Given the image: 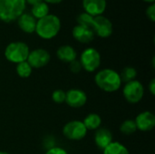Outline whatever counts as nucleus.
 I'll return each mask as SVG.
<instances>
[{"mask_svg": "<svg viewBox=\"0 0 155 154\" xmlns=\"http://www.w3.org/2000/svg\"><path fill=\"white\" fill-rule=\"evenodd\" d=\"M96 85L106 93H114L119 90L122 81L119 74L112 69H104L98 72L94 76Z\"/></svg>", "mask_w": 155, "mask_h": 154, "instance_id": "obj_1", "label": "nucleus"}, {"mask_svg": "<svg viewBox=\"0 0 155 154\" xmlns=\"http://www.w3.org/2000/svg\"><path fill=\"white\" fill-rule=\"evenodd\" d=\"M61 29L60 19L54 15H47L36 21L35 32L43 39H52L57 35Z\"/></svg>", "mask_w": 155, "mask_h": 154, "instance_id": "obj_2", "label": "nucleus"}, {"mask_svg": "<svg viewBox=\"0 0 155 154\" xmlns=\"http://www.w3.org/2000/svg\"><path fill=\"white\" fill-rule=\"evenodd\" d=\"M25 8V0H0V20L13 22L24 13Z\"/></svg>", "mask_w": 155, "mask_h": 154, "instance_id": "obj_3", "label": "nucleus"}, {"mask_svg": "<svg viewBox=\"0 0 155 154\" xmlns=\"http://www.w3.org/2000/svg\"><path fill=\"white\" fill-rule=\"evenodd\" d=\"M29 52V47L25 43L13 42L5 47V56L7 61L14 64H19L27 60Z\"/></svg>", "mask_w": 155, "mask_h": 154, "instance_id": "obj_4", "label": "nucleus"}, {"mask_svg": "<svg viewBox=\"0 0 155 154\" xmlns=\"http://www.w3.org/2000/svg\"><path fill=\"white\" fill-rule=\"evenodd\" d=\"M123 94L129 103H138L144 95L143 85L137 80L126 83L123 89Z\"/></svg>", "mask_w": 155, "mask_h": 154, "instance_id": "obj_5", "label": "nucleus"}, {"mask_svg": "<svg viewBox=\"0 0 155 154\" xmlns=\"http://www.w3.org/2000/svg\"><path fill=\"white\" fill-rule=\"evenodd\" d=\"M80 63L82 64V67L89 73L94 72L101 64V55L99 52L93 48H87L85 49L80 57Z\"/></svg>", "mask_w": 155, "mask_h": 154, "instance_id": "obj_6", "label": "nucleus"}, {"mask_svg": "<svg viewBox=\"0 0 155 154\" xmlns=\"http://www.w3.org/2000/svg\"><path fill=\"white\" fill-rule=\"evenodd\" d=\"M63 133L70 141H81L85 137L87 130L83 122L71 121L64 126Z\"/></svg>", "mask_w": 155, "mask_h": 154, "instance_id": "obj_7", "label": "nucleus"}, {"mask_svg": "<svg viewBox=\"0 0 155 154\" xmlns=\"http://www.w3.org/2000/svg\"><path fill=\"white\" fill-rule=\"evenodd\" d=\"M90 27L94 34L102 38H107L113 34L112 22L107 17L103 15L93 16Z\"/></svg>", "mask_w": 155, "mask_h": 154, "instance_id": "obj_8", "label": "nucleus"}, {"mask_svg": "<svg viewBox=\"0 0 155 154\" xmlns=\"http://www.w3.org/2000/svg\"><path fill=\"white\" fill-rule=\"evenodd\" d=\"M50 54L46 50L38 48L29 52L26 62L30 64L32 68L38 69L45 66L50 62Z\"/></svg>", "mask_w": 155, "mask_h": 154, "instance_id": "obj_9", "label": "nucleus"}, {"mask_svg": "<svg viewBox=\"0 0 155 154\" xmlns=\"http://www.w3.org/2000/svg\"><path fill=\"white\" fill-rule=\"evenodd\" d=\"M87 102L86 93L80 89H71L65 93V103L73 108L83 107Z\"/></svg>", "mask_w": 155, "mask_h": 154, "instance_id": "obj_10", "label": "nucleus"}, {"mask_svg": "<svg viewBox=\"0 0 155 154\" xmlns=\"http://www.w3.org/2000/svg\"><path fill=\"white\" fill-rule=\"evenodd\" d=\"M137 130L142 132H150L155 126V116L151 112L145 111L139 113L134 121Z\"/></svg>", "mask_w": 155, "mask_h": 154, "instance_id": "obj_11", "label": "nucleus"}, {"mask_svg": "<svg viewBox=\"0 0 155 154\" xmlns=\"http://www.w3.org/2000/svg\"><path fill=\"white\" fill-rule=\"evenodd\" d=\"M83 7L92 16L102 15L106 8V0H83Z\"/></svg>", "mask_w": 155, "mask_h": 154, "instance_id": "obj_12", "label": "nucleus"}, {"mask_svg": "<svg viewBox=\"0 0 155 154\" xmlns=\"http://www.w3.org/2000/svg\"><path fill=\"white\" fill-rule=\"evenodd\" d=\"M73 36L74 38L83 44H88L90 42H92L94 38V32L84 25H77L76 26H74L73 28Z\"/></svg>", "mask_w": 155, "mask_h": 154, "instance_id": "obj_13", "label": "nucleus"}, {"mask_svg": "<svg viewBox=\"0 0 155 154\" xmlns=\"http://www.w3.org/2000/svg\"><path fill=\"white\" fill-rule=\"evenodd\" d=\"M112 142H113V134L108 129L101 128L95 132L94 143L99 149L104 151Z\"/></svg>", "mask_w": 155, "mask_h": 154, "instance_id": "obj_14", "label": "nucleus"}, {"mask_svg": "<svg viewBox=\"0 0 155 154\" xmlns=\"http://www.w3.org/2000/svg\"><path fill=\"white\" fill-rule=\"evenodd\" d=\"M17 23L20 27V29L27 34H32L35 32V26H36V20L35 18L27 13H23L18 18Z\"/></svg>", "mask_w": 155, "mask_h": 154, "instance_id": "obj_15", "label": "nucleus"}, {"mask_svg": "<svg viewBox=\"0 0 155 154\" xmlns=\"http://www.w3.org/2000/svg\"><path fill=\"white\" fill-rule=\"evenodd\" d=\"M56 55L59 60L64 63H71L76 59V51L70 45H62L56 51Z\"/></svg>", "mask_w": 155, "mask_h": 154, "instance_id": "obj_16", "label": "nucleus"}, {"mask_svg": "<svg viewBox=\"0 0 155 154\" xmlns=\"http://www.w3.org/2000/svg\"><path fill=\"white\" fill-rule=\"evenodd\" d=\"M83 123L87 131L88 130L94 131V130H97L100 127V125L102 123V119H101L100 115H98L96 113H90L84 118Z\"/></svg>", "mask_w": 155, "mask_h": 154, "instance_id": "obj_17", "label": "nucleus"}, {"mask_svg": "<svg viewBox=\"0 0 155 154\" xmlns=\"http://www.w3.org/2000/svg\"><path fill=\"white\" fill-rule=\"evenodd\" d=\"M48 13H49L48 5L44 1L39 2L32 6V15L35 18H37V19L43 18L45 15H47Z\"/></svg>", "mask_w": 155, "mask_h": 154, "instance_id": "obj_18", "label": "nucleus"}, {"mask_svg": "<svg viewBox=\"0 0 155 154\" xmlns=\"http://www.w3.org/2000/svg\"><path fill=\"white\" fill-rule=\"evenodd\" d=\"M104 154H129L127 148L118 142H112L104 150Z\"/></svg>", "mask_w": 155, "mask_h": 154, "instance_id": "obj_19", "label": "nucleus"}, {"mask_svg": "<svg viewBox=\"0 0 155 154\" xmlns=\"http://www.w3.org/2000/svg\"><path fill=\"white\" fill-rule=\"evenodd\" d=\"M119 75H120L122 83L124 82L126 84V83L135 80V78L137 76V71L134 67L127 66L122 70V72H121V74H119Z\"/></svg>", "mask_w": 155, "mask_h": 154, "instance_id": "obj_20", "label": "nucleus"}, {"mask_svg": "<svg viewBox=\"0 0 155 154\" xmlns=\"http://www.w3.org/2000/svg\"><path fill=\"white\" fill-rule=\"evenodd\" d=\"M120 131L124 135H131L137 131V127L134 120H126L121 124Z\"/></svg>", "mask_w": 155, "mask_h": 154, "instance_id": "obj_21", "label": "nucleus"}, {"mask_svg": "<svg viewBox=\"0 0 155 154\" xmlns=\"http://www.w3.org/2000/svg\"><path fill=\"white\" fill-rule=\"evenodd\" d=\"M32 69L33 68L30 66V64L25 61V62H22V63L17 64L16 73L21 78H27L31 75Z\"/></svg>", "mask_w": 155, "mask_h": 154, "instance_id": "obj_22", "label": "nucleus"}, {"mask_svg": "<svg viewBox=\"0 0 155 154\" xmlns=\"http://www.w3.org/2000/svg\"><path fill=\"white\" fill-rule=\"evenodd\" d=\"M52 100L57 104L65 103V92L60 89L54 91L52 93Z\"/></svg>", "mask_w": 155, "mask_h": 154, "instance_id": "obj_23", "label": "nucleus"}, {"mask_svg": "<svg viewBox=\"0 0 155 154\" xmlns=\"http://www.w3.org/2000/svg\"><path fill=\"white\" fill-rule=\"evenodd\" d=\"M70 65H69V68H70V71L74 74H79L82 70V64L80 63V61L78 60H74L73 62L69 63Z\"/></svg>", "mask_w": 155, "mask_h": 154, "instance_id": "obj_24", "label": "nucleus"}, {"mask_svg": "<svg viewBox=\"0 0 155 154\" xmlns=\"http://www.w3.org/2000/svg\"><path fill=\"white\" fill-rule=\"evenodd\" d=\"M146 15L152 22L155 21V5L152 4L146 10Z\"/></svg>", "mask_w": 155, "mask_h": 154, "instance_id": "obj_25", "label": "nucleus"}, {"mask_svg": "<svg viewBox=\"0 0 155 154\" xmlns=\"http://www.w3.org/2000/svg\"><path fill=\"white\" fill-rule=\"evenodd\" d=\"M45 154H68L67 152L62 148H59V147H54V148H51L50 150H48L46 152Z\"/></svg>", "mask_w": 155, "mask_h": 154, "instance_id": "obj_26", "label": "nucleus"}, {"mask_svg": "<svg viewBox=\"0 0 155 154\" xmlns=\"http://www.w3.org/2000/svg\"><path fill=\"white\" fill-rule=\"evenodd\" d=\"M149 91L151 93L152 95H154L155 94V79L153 78L149 84Z\"/></svg>", "mask_w": 155, "mask_h": 154, "instance_id": "obj_27", "label": "nucleus"}, {"mask_svg": "<svg viewBox=\"0 0 155 154\" xmlns=\"http://www.w3.org/2000/svg\"><path fill=\"white\" fill-rule=\"evenodd\" d=\"M44 2H45L46 4H58L60 2H62L63 0H43Z\"/></svg>", "mask_w": 155, "mask_h": 154, "instance_id": "obj_28", "label": "nucleus"}, {"mask_svg": "<svg viewBox=\"0 0 155 154\" xmlns=\"http://www.w3.org/2000/svg\"><path fill=\"white\" fill-rule=\"evenodd\" d=\"M42 1L43 0H25V2H27L28 4H30L32 5H35V4H37L39 2H42Z\"/></svg>", "mask_w": 155, "mask_h": 154, "instance_id": "obj_29", "label": "nucleus"}, {"mask_svg": "<svg viewBox=\"0 0 155 154\" xmlns=\"http://www.w3.org/2000/svg\"><path fill=\"white\" fill-rule=\"evenodd\" d=\"M143 1H145V2H148V3H153L155 0H143Z\"/></svg>", "mask_w": 155, "mask_h": 154, "instance_id": "obj_30", "label": "nucleus"}, {"mask_svg": "<svg viewBox=\"0 0 155 154\" xmlns=\"http://www.w3.org/2000/svg\"><path fill=\"white\" fill-rule=\"evenodd\" d=\"M0 154H9V153H7V152H0Z\"/></svg>", "mask_w": 155, "mask_h": 154, "instance_id": "obj_31", "label": "nucleus"}]
</instances>
